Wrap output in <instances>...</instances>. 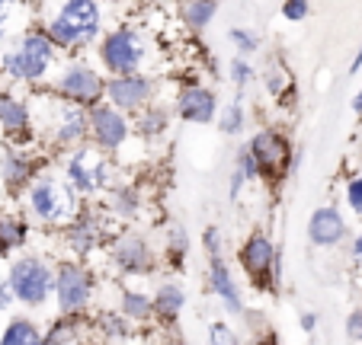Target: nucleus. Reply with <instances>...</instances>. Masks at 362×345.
Listing matches in <instances>:
<instances>
[{
    "label": "nucleus",
    "mask_w": 362,
    "mask_h": 345,
    "mask_svg": "<svg viewBox=\"0 0 362 345\" xmlns=\"http://www.w3.org/2000/svg\"><path fill=\"white\" fill-rule=\"evenodd\" d=\"M215 125H218V131L221 135H240L244 131V125H247V112H244V106L240 102H228V106H221L218 109V119H215Z\"/></svg>",
    "instance_id": "cd10ccee"
},
{
    "label": "nucleus",
    "mask_w": 362,
    "mask_h": 345,
    "mask_svg": "<svg viewBox=\"0 0 362 345\" xmlns=\"http://www.w3.org/2000/svg\"><path fill=\"white\" fill-rule=\"evenodd\" d=\"M103 237H106V227L96 211H77L74 221L64 224V243L71 246L77 259H87L93 250H100Z\"/></svg>",
    "instance_id": "a211bd4d"
},
{
    "label": "nucleus",
    "mask_w": 362,
    "mask_h": 345,
    "mask_svg": "<svg viewBox=\"0 0 362 345\" xmlns=\"http://www.w3.org/2000/svg\"><path fill=\"white\" fill-rule=\"evenodd\" d=\"M42 345H83L81 320L62 313V320H55L48 326V332H42Z\"/></svg>",
    "instance_id": "a878e982"
},
{
    "label": "nucleus",
    "mask_w": 362,
    "mask_h": 345,
    "mask_svg": "<svg viewBox=\"0 0 362 345\" xmlns=\"http://www.w3.org/2000/svg\"><path fill=\"white\" fill-rule=\"evenodd\" d=\"M58 61H62V52L42 29H23L0 54V74L13 83L39 87L55 74Z\"/></svg>",
    "instance_id": "f257e3e1"
},
{
    "label": "nucleus",
    "mask_w": 362,
    "mask_h": 345,
    "mask_svg": "<svg viewBox=\"0 0 362 345\" xmlns=\"http://www.w3.org/2000/svg\"><path fill=\"white\" fill-rule=\"evenodd\" d=\"M0 345H42V329L29 317H13L0 332Z\"/></svg>",
    "instance_id": "bb28decb"
},
{
    "label": "nucleus",
    "mask_w": 362,
    "mask_h": 345,
    "mask_svg": "<svg viewBox=\"0 0 362 345\" xmlns=\"http://www.w3.org/2000/svg\"><path fill=\"white\" fill-rule=\"evenodd\" d=\"M87 141L96 150L116 157L132 141V115L119 112L116 106L103 99L87 109Z\"/></svg>",
    "instance_id": "9d476101"
},
{
    "label": "nucleus",
    "mask_w": 362,
    "mask_h": 345,
    "mask_svg": "<svg viewBox=\"0 0 362 345\" xmlns=\"http://www.w3.org/2000/svg\"><path fill=\"white\" fill-rule=\"evenodd\" d=\"M228 42H231L234 52L244 54V58H250V54L260 52V35L253 32V29H244V26L231 29V32H228Z\"/></svg>",
    "instance_id": "7c9ffc66"
},
{
    "label": "nucleus",
    "mask_w": 362,
    "mask_h": 345,
    "mask_svg": "<svg viewBox=\"0 0 362 345\" xmlns=\"http://www.w3.org/2000/svg\"><path fill=\"white\" fill-rule=\"evenodd\" d=\"M298 323H301V329H305V332H315V329H317V317H315V313H311V310H305V313H301V317H298Z\"/></svg>",
    "instance_id": "79ce46f5"
},
{
    "label": "nucleus",
    "mask_w": 362,
    "mask_h": 345,
    "mask_svg": "<svg viewBox=\"0 0 362 345\" xmlns=\"http://www.w3.org/2000/svg\"><path fill=\"white\" fill-rule=\"evenodd\" d=\"M359 71H362V45H359V52H356L353 64H349V74H359Z\"/></svg>",
    "instance_id": "a18cd8bd"
},
{
    "label": "nucleus",
    "mask_w": 362,
    "mask_h": 345,
    "mask_svg": "<svg viewBox=\"0 0 362 345\" xmlns=\"http://www.w3.org/2000/svg\"><path fill=\"white\" fill-rule=\"evenodd\" d=\"M209 291L225 304L228 313H234V317H244L247 313L244 310V298H240V288H238V282H234L231 269H228L225 256L209 259Z\"/></svg>",
    "instance_id": "aec40b11"
},
{
    "label": "nucleus",
    "mask_w": 362,
    "mask_h": 345,
    "mask_svg": "<svg viewBox=\"0 0 362 345\" xmlns=\"http://www.w3.org/2000/svg\"><path fill=\"white\" fill-rule=\"evenodd\" d=\"M52 278H55L52 265L39 256L13 259L7 272V284H10L13 301L23 307H33V310L48 304V298H52Z\"/></svg>",
    "instance_id": "6e6552de"
},
{
    "label": "nucleus",
    "mask_w": 362,
    "mask_h": 345,
    "mask_svg": "<svg viewBox=\"0 0 362 345\" xmlns=\"http://www.w3.org/2000/svg\"><path fill=\"white\" fill-rule=\"evenodd\" d=\"M202 246H205V253H209V259L221 256V230L215 227V224L202 230Z\"/></svg>",
    "instance_id": "4c0bfd02"
},
{
    "label": "nucleus",
    "mask_w": 362,
    "mask_h": 345,
    "mask_svg": "<svg viewBox=\"0 0 362 345\" xmlns=\"http://www.w3.org/2000/svg\"><path fill=\"white\" fill-rule=\"evenodd\" d=\"M349 109H353L356 119H362V87H359V93L353 96V106H349Z\"/></svg>",
    "instance_id": "c03bdc74"
},
{
    "label": "nucleus",
    "mask_w": 362,
    "mask_h": 345,
    "mask_svg": "<svg viewBox=\"0 0 362 345\" xmlns=\"http://www.w3.org/2000/svg\"><path fill=\"white\" fill-rule=\"evenodd\" d=\"M263 80H267V90H269V93H273V96H282V93L288 90V83H292V77H288V71L282 68V64L273 61L267 71H263Z\"/></svg>",
    "instance_id": "473e14b6"
},
{
    "label": "nucleus",
    "mask_w": 362,
    "mask_h": 345,
    "mask_svg": "<svg viewBox=\"0 0 362 345\" xmlns=\"http://www.w3.org/2000/svg\"><path fill=\"white\" fill-rule=\"evenodd\" d=\"M244 147L250 150L260 179L279 183V179L288 176V169H292V144H288V138L282 135V131L260 128L257 135H250V141H247Z\"/></svg>",
    "instance_id": "9b49d317"
},
{
    "label": "nucleus",
    "mask_w": 362,
    "mask_h": 345,
    "mask_svg": "<svg viewBox=\"0 0 362 345\" xmlns=\"http://www.w3.org/2000/svg\"><path fill=\"white\" fill-rule=\"evenodd\" d=\"M119 313H122L125 320H132V323H148V320H154V301L144 291L125 288V291L119 294Z\"/></svg>",
    "instance_id": "393cba45"
},
{
    "label": "nucleus",
    "mask_w": 362,
    "mask_h": 345,
    "mask_svg": "<svg viewBox=\"0 0 362 345\" xmlns=\"http://www.w3.org/2000/svg\"><path fill=\"white\" fill-rule=\"evenodd\" d=\"M238 262L244 265V272L253 278V284L260 291H273V282H276V246L267 234H250L244 240V246L238 250Z\"/></svg>",
    "instance_id": "ddd939ff"
},
{
    "label": "nucleus",
    "mask_w": 362,
    "mask_h": 345,
    "mask_svg": "<svg viewBox=\"0 0 362 345\" xmlns=\"http://www.w3.org/2000/svg\"><path fill=\"white\" fill-rule=\"evenodd\" d=\"M164 345H189V342H183V336H170Z\"/></svg>",
    "instance_id": "de8ad7c7"
},
{
    "label": "nucleus",
    "mask_w": 362,
    "mask_h": 345,
    "mask_svg": "<svg viewBox=\"0 0 362 345\" xmlns=\"http://www.w3.org/2000/svg\"><path fill=\"white\" fill-rule=\"evenodd\" d=\"M33 102V135L42 138L52 150L81 147L87 141V109L55 96L52 90L35 96Z\"/></svg>",
    "instance_id": "7ed1b4c3"
},
{
    "label": "nucleus",
    "mask_w": 362,
    "mask_h": 345,
    "mask_svg": "<svg viewBox=\"0 0 362 345\" xmlns=\"http://www.w3.org/2000/svg\"><path fill=\"white\" fill-rule=\"evenodd\" d=\"M39 157L26 147V144L7 141V147L0 150V179L7 186V192H26L29 183L39 176Z\"/></svg>",
    "instance_id": "dca6fc26"
},
{
    "label": "nucleus",
    "mask_w": 362,
    "mask_h": 345,
    "mask_svg": "<svg viewBox=\"0 0 362 345\" xmlns=\"http://www.w3.org/2000/svg\"><path fill=\"white\" fill-rule=\"evenodd\" d=\"M96 61L110 77L144 71V64L151 61V42L144 35V29L138 26L106 29L96 39Z\"/></svg>",
    "instance_id": "39448f33"
},
{
    "label": "nucleus",
    "mask_w": 362,
    "mask_h": 345,
    "mask_svg": "<svg viewBox=\"0 0 362 345\" xmlns=\"http://www.w3.org/2000/svg\"><path fill=\"white\" fill-rule=\"evenodd\" d=\"M103 99L116 106L119 112L135 115L138 109H144L148 102L158 99V80L144 71H135V74H116L106 77V93Z\"/></svg>",
    "instance_id": "f8f14e48"
},
{
    "label": "nucleus",
    "mask_w": 362,
    "mask_h": 345,
    "mask_svg": "<svg viewBox=\"0 0 362 345\" xmlns=\"http://www.w3.org/2000/svg\"><path fill=\"white\" fill-rule=\"evenodd\" d=\"M52 294H55L58 313H64V317H81L96 294V282L87 265L77 262V259H68V262H62L55 269Z\"/></svg>",
    "instance_id": "1a4fd4ad"
},
{
    "label": "nucleus",
    "mask_w": 362,
    "mask_h": 345,
    "mask_svg": "<svg viewBox=\"0 0 362 345\" xmlns=\"http://www.w3.org/2000/svg\"><path fill=\"white\" fill-rule=\"evenodd\" d=\"M151 301H154V317L164 320V323H177V317L186 307V291L177 282H164L158 291L151 294Z\"/></svg>",
    "instance_id": "4be33fe9"
},
{
    "label": "nucleus",
    "mask_w": 362,
    "mask_h": 345,
    "mask_svg": "<svg viewBox=\"0 0 362 345\" xmlns=\"http://www.w3.org/2000/svg\"><path fill=\"white\" fill-rule=\"evenodd\" d=\"M106 205L116 217H135L141 211V192L132 183H112V189L106 192Z\"/></svg>",
    "instance_id": "b1692460"
},
{
    "label": "nucleus",
    "mask_w": 362,
    "mask_h": 345,
    "mask_svg": "<svg viewBox=\"0 0 362 345\" xmlns=\"http://www.w3.org/2000/svg\"><path fill=\"white\" fill-rule=\"evenodd\" d=\"M132 320H125L122 313H103L100 317V329H103V339H110V342H122V339L132 336Z\"/></svg>",
    "instance_id": "c85d7f7f"
},
{
    "label": "nucleus",
    "mask_w": 362,
    "mask_h": 345,
    "mask_svg": "<svg viewBox=\"0 0 362 345\" xmlns=\"http://www.w3.org/2000/svg\"><path fill=\"white\" fill-rule=\"evenodd\" d=\"M48 90L62 99L74 102V106H96L103 102V93H106V77H103L100 68H93L90 61H68L64 68H58L55 74L48 77Z\"/></svg>",
    "instance_id": "0eeeda50"
},
{
    "label": "nucleus",
    "mask_w": 362,
    "mask_h": 345,
    "mask_svg": "<svg viewBox=\"0 0 362 345\" xmlns=\"http://www.w3.org/2000/svg\"><path fill=\"white\" fill-rule=\"evenodd\" d=\"M20 0H0V42H7L10 35V29H13V16L20 13Z\"/></svg>",
    "instance_id": "72a5a7b5"
},
{
    "label": "nucleus",
    "mask_w": 362,
    "mask_h": 345,
    "mask_svg": "<svg viewBox=\"0 0 362 345\" xmlns=\"http://www.w3.org/2000/svg\"><path fill=\"white\" fill-rule=\"evenodd\" d=\"M244 186H247V179L240 176L238 169H231V189H228V195H231V198H238L240 192H244Z\"/></svg>",
    "instance_id": "a19ab883"
},
{
    "label": "nucleus",
    "mask_w": 362,
    "mask_h": 345,
    "mask_svg": "<svg viewBox=\"0 0 362 345\" xmlns=\"http://www.w3.org/2000/svg\"><path fill=\"white\" fill-rule=\"evenodd\" d=\"M228 74H231V83L234 87H250L253 77H257V68L250 64V58H244V54H234L231 64H228Z\"/></svg>",
    "instance_id": "2f4dec72"
},
{
    "label": "nucleus",
    "mask_w": 362,
    "mask_h": 345,
    "mask_svg": "<svg viewBox=\"0 0 362 345\" xmlns=\"http://www.w3.org/2000/svg\"><path fill=\"white\" fill-rule=\"evenodd\" d=\"M218 93L212 87H202V83L180 87L177 99H173V115L186 125H212L218 119Z\"/></svg>",
    "instance_id": "4468645a"
},
{
    "label": "nucleus",
    "mask_w": 362,
    "mask_h": 345,
    "mask_svg": "<svg viewBox=\"0 0 362 345\" xmlns=\"http://www.w3.org/2000/svg\"><path fill=\"white\" fill-rule=\"evenodd\" d=\"M110 259L119 272H125V275H148V272L158 265L151 243L141 237V234H135V230H125V234H119V237L112 240Z\"/></svg>",
    "instance_id": "2eb2a0df"
},
{
    "label": "nucleus",
    "mask_w": 362,
    "mask_h": 345,
    "mask_svg": "<svg viewBox=\"0 0 362 345\" xmlns=\"http://www.w3.org/2000/svg\"><path fill=\"white\" fill-rule=\"evenodd\" d=\"M164 250H167V256L173 259V265H177L180 259H186V253H189V234H186V227L173 224V227L167 230V237H164Z\"/></svg>",
    "instance_id": "c756f323"
},
{
    "label": "nucleus",
    "mask_w": 362,
    "mask_h": 345,
    "mask_svg": "<svg viewBox=\"0 0 362 345\" xmlns=\"http://www.w3.org/2000/svg\"><path fill=\"white\" fill-rule=\"evenodd\" d=\"M346 205L356 211V214H362V176H356L346 183Z\"/></svg>",
    "instance_id": "58836bf2"
},
{
    "label": "nucleus",
    "mask_w": 362,
    "mask_h": 345,
    "mask_svg": "<svg viewBox=\"0 0 362 345\" xmlns=\"http://www.w3.org/2000/svg\"><path fill=\"white\" fill-rule=\"evenodd\" d=\"M106 7L103 0H62L45 20L42 32L55 42L58 52H81L96 45L106 32Z\"/></svg>",
    "instance_id": "f03ea898"
},
{
    "label": "nucleus",
    "mask_w": 362,
    "mask_h": 345,
    "mask_svg": "<svg viewBox=\"0 0 362 345\" xmlns=\"http://www.w3.org/2000/svg\"><path fill=\"white\" fill-rule=\"evenodd\" d=\"M234 169H238V173L247 179V183H253V179H260V173H257V163H253V157H250V150H247V147H240V150H238V160H234Z\"/></svg>",
    "instance_id": "e433bc0d"
},
{
    "label": "nucleus",
    "mask_w": 362,
    "mask_h": 345,
    "mask_svg": "<svg viewBox=\"0 0 362 345\" xmlns=\"http://www.w3.org/2000/svg\"><path fill=\"white\" fill-rule=\"evenodd\" d=\"M209 345H240V339L228 323H212L209 326Z\"/></svg>",
    "instance_id": "c9c22d12"
},
{
    "label": "nucleus",
    "mask_w": 362,
    "mask_h": 345,
    "mask_svg": "<svg viewBox=\"0 0 362 345\" xmlns=\"http://www.w3.org/2000/svg\"><path fill=\"white\" fill-rule=\"evenodd\" d=\"M170 119L173 112L167 106H160L158 99L148 102L144 109H138L135 115H132V135H138L141 141H160V138L170 131Z\"/></svg>",
    "instance_id": "412c9836"
},
{
    "label": "nucleus",
    "mask_w": 362,
    "mask_h": 345,
    "mask_svg": "<svg viewBox=\"0 0 362 345\" xmlns=\"http://www.w3.org/2000/svg\"><path fill=\"white\" fill-rule=\"evenodd\" d=\"M218 16V0H183L180 4V20L189 32H202L212 26V20Z\"/></svg>",
    "instance_id": "5701e85b"
},
{
    "label": "nucleus",
    "mask_w": 362,
    "mask_h": 345,
    "mask_svg": "<svg viewBox=\"0 0 362 345\" xmlns=\"http://www.w3.org/2000/svg\"><path fill=\"white\" fill-rule=\"evenodd\" d=\"M346 234H349L346 221H343V214L334 205H324V208H317L315 214L308 217V240L315 246H321V250L340 246L346 240Z\"/></svg>",
    "instance_id": "6ab92c4d"
},
{
    "label": "nucleus",
    "mask_w": 362,
    "mask_h": 345,
    "mask_svg": "<svg viewBox=\"0 0 362 345\" xmlns=\"http://www.w3.org/2000/svg\"><path fill=\"white\" fill-rule=\"evenodd\" d=\"M311 16V0H282V20L305 23Z\"/></svg>",
    "instance_id": "f704fd0d"
},
{
    "label": "nucleus",
    "mask_w": 362,
    "mask_h": 345,
    "mask_svg": "<svg viewBox=\"0 0 362 345\" xmlns=\"http://www.w3.org/2000/svg\"><path fill=\"white\" fill-rule=\"evenodd\" d=\"M346 336L353 342H362V310H353L346 317Z\"/></svg>",
    "instance_id": "ea45409f"
},
{
    "label": "nucleus",
    "mask_w": 362,
    "mask_h": 345,
    "mask_svg": "<svg viewBox=\"0 0 362 345\" xmlns=\"http://www.w3.org/2000/svg\"><path fill=\"white\" fill-rule=\"evenodd\" d=\"M353 259H359V262H362V234L353 240Z\"/></svg>",
    "instance_id": "49530a36"
},
{
    "label": "nucleus",
    "mask_w": 362,
    "mask_h": 345,
    "mask_svg": "<svg viewBox=\"0 0 362 345\" xmlns=\"http://www.w3.org/2000/svg\"><path fill=\"white\" fill-rule=\"evenodd\" d=\"M64 183L77 192L81 198H93V195H106L116 183V167L112 157L96 150L93 144H81L71 147L64 154Z\"/></svg>",
    "instance_id": "423d86ee"
},
{
    "label": "nucleus",
    "mask_w": 362,
    "mask_h": 345,
    "mask_svg": "<svg viewBox=\"0 0 362 345\" xmlns=\"http://www.w3.org/2000/svg\"><path fill=\"white\" fill-rule=\"evenodd\" d=\"M0 135L13 144L33 141V102L13 90H0Z\"/></svg>",
    "instance_id": "f3484780"
},
{
    "label": "nucleus",
    "mask_w": 362,
    "mask_h": 345,
    "mask_svg": "<svg viewBox=\"0 0 362 345\" xmlns=\"http://www.w3.org/2000/svg\"><path fill=\"white\" fill-rule=\"evenodd\" d=\"M13 304V294H10V284L0 278V310H7V307Z\"/></svg>",
    "instance_id": "37998d69"
},
{
    "label": "nucleus",
    "mask_w": 362,
    "mask_h": 345,
    "mask_svg": "<svg viewBox=\"0 0 362 345\" xmlns=\"http://www.w3.org/2000/svg\"><path fill=\"white\" fill-rule=\"evenodd\" d=\"M26 211L35 224L45 227H64L81 211V195L64 183V176L39 173L26 189Z\"/></svg>",
    "instance_id": "20e7f679"
}]
</instances>
